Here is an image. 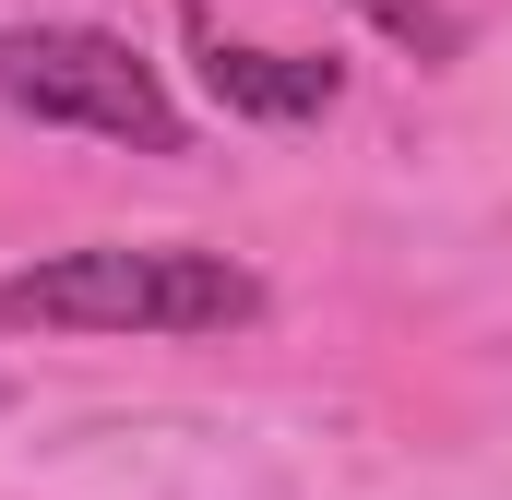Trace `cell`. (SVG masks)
I'll return each mask as SVG.
<instances>
[{
  "mask_svg": "<svg viewBox=\"0 0 512 500\" xmlns=\"http://www.w3.org/2000/svg\"><path fill=\"white\" fill-rule=\"evenodd\" d=\"M262 322V274L191 239H84L0 274V334H239Z\"/></svg>",
  "mask_w": 512,
  "mask_h": 500,
  "instance_id": "obj_1",
  "label": "cell"
},
{
  "mask_svg": "<svg viewBox=\"0 0 512 500\" xmlns=\"http://www.w3.org/2000/svg\"><path fill=\"white\" fill-rule=\"evenodd\" d=\"M0 108L48 131H96V143H131V155H179L191 120L179 96L155 84V60L108 36V24H0Z\"/></svg>",
  "mask_w": 512,
  "mask_h": 500,
  "instance_id": "obj_2",
  "label": "cell"
},
{
  "mask_svg": "<svg viewBox=\"0 0 512 500\" xmlns=\"http://www.w3.org/2000/svg\"><path fill=\"white\" fill-rule=\"evenodd\" d=\"M191 48H203V96L239 108V120H322L346 96V60H298V48H239L215 36V12H191Z\"/></svg>",
  "mask_w": 512,
  "mask_h": 500,
  "instance_id": "obj_3",
  "label": "cell"
},
{
  "mask_svg": "<svg viewBox=\"0 0 512 500\" xmlns=\"http://www.w3.org/2000/svg\"><path fill=\"white\" fill-rule=\"evenodd\" d=\"M346 12H370V24H382V36H405L417 60H453V48H465V24H453L441 0H346Z\"/></svg>",
  "mask_w": 512,
  "mask_h": 500,
  "instance_id": "obj_4",
  "label": "cell"
},
{
  "mask_svg": "<svg viewBox=\"0 0 512 500\" xmlns=\"http://www.w3.org/2000/svg\"><path fill=\"white\" fill-rule=\"evenodd\" d=\"M0 405H12V393H0Z\"/></svg>",
  "mask_w": 512,
  "mask_h": 500,
  "instance_id": "obj_5",
  "label": "cell"
}]
</instances>
